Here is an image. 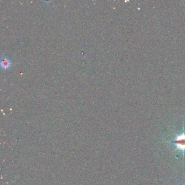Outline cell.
Segmentation results:
<instances>
[{"label": "cell", "instance_id": "6da1fadb", "mask_svg": "<svg viewBox=\"0 0 185 185\" xmlns=\"http://www.w3.org/2000/svg\"><path fill=\"white\" fill-rule=\"evenodd\" d=\"M176 137L174 140L167 142V143H170L174 144L175 146V149L173 152L177 150L178 149L181 150L183 152V155H184L185 152V132H182L180 135L176 134Z\"/></svg>", "mask_w": 185, "mask_h": 185}, {"label": "cell", "instance_id": "7a4b0ae2", "mask_svg": "<svg viewBox=\"0 0 185 185\" xmlns=\"http://www.w3.org/2000/svg\"><path fill=\"white\" fill-rule=\"evenodd\" d=\"M10 61L8 60V59H4V60H2L1 62V66H2L4 69L8 68L9 66H10Z\"/></svg>", "mask_w": 185, "mask_h": 185}]
</instances>
